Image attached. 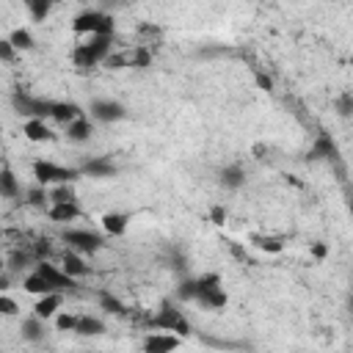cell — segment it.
Segmentation results:
<instances>
[{
  "mask_svg": "<svg viewBox=\"0 0 353 353\" xmlns=\"http://www.w3.org/2000/svg\"><path fill=\"white\" fill-rule=\"evenodd\" d=\"M149 328L152 331H168V334H176V336H188L190 334V320L182 314V309L174 301L165 298L157 306V312L149 317Z\"/></svg>",
  "mask_w": 353,
  "mask_h": 353,
  "instance_id": "2",
  "label": "cell"
},
{
  "mask_svg": "<svg viewBox=\"0 0 353 353\" xmlns=\"http://www.w3.org/2000/svg\"><path fill=\"white\" fill-rule=\"evenodd\" d=\"M14 58H17V50H14V44H11L8 39H0V61L11 63Z\"/></svg>",
  "mask_w": 353,
  "mask_h": 353,
  "instance_id": "36",
  "label": "cell"
},
{
  "mask_svg": "<svg viewBox=\"0 0 353 353\" xmlns=\"http://www.w3.org/2000/svg\"><path fill=\"white\" fill-rule=\"evenodd\" d=\"M113 17L105 14V11H97V8H88V11H80L74 19H72V30L77 36H97V33H113Z\"/></svg>",
  "mask_w": 353,
  "mask_h": 353,
  "instance_id": "3",
  "label": "cell"
},
{
  "mask_svg": "<svg viewBox=\"0 0 353 353\" xmlns=\"http://www.w3.org/2000/svg\"><path fill=\"white\" fill-rule=\"evenodd\" d=\"M61 243L66 248L83 254V256H91V254H97L105 245V237L97 234V232H91V229H63L61 232Z\"/></svg>",
  "mask_w": 353,
  "mask_h": 353,
  "instance_id": "5",
  "label": "cell"
},
{
  "mask_svg": "<svg viewBox=\"0 0 353 353\" xmlns=\"http://www.w3.org/2000/svg\"><path fill=\"white\" fill-rule=\"evenodd\" d=\"M309 251H312L314 259H325V256H328V245H325V243H312Z\"/></svg>",
  "mask_w": 353,
  "mask_h": 353,
  "instance_id": "40",
  "label": "cell"
},
{
  "mask_svg": "<svg viewBox=\"0 0 353 353\" xmlns=\"http://www.w3.org/2000/svg\"><path fill=\"white\" fill-rule=\"evenodd\" d=\"M193 303H199V306L207 309V312H223L226 303H229V295L223 292L221 281H215V284H207V287L193 298Z\"/></svg>",
  "mask_w": 353,
  "mask_h": 353,
  "instance_id": "9",
  "label": "cell"
},
{
  "mask_svg": "<svg viewBox=\"0 0 353 353\" xmlns=\"http://www.w3.org/2000/svg\"><path fill=\"white\" fill-rule=\"evenodd\" d=\"M22 135H25L30 143H47V141L55 138V132L47 127L44 119H25V124H22Z\"/></svg>",
  "mask_w": 353,
  "mask_h": 353,
  "instance_id": "16",
  "label": "cell"
},
{
  "mask_svg": "<svg viewBox=\"0 0 353 353\" xmlns=\"http://www.w3.org/2000/svg\"><path fill=\"white\" fill-rule=\"evenodd\" d=\"M8 41L14 44L17 52H28V50L36 47V39H33V33H30L28 28H14V30L8 33Z\"/></svg>",
  "mask_w": 353,
  "mask_h": 353,
  "instance_id": "26",
  "label": "cell"
},
{
  "mask_svg": "<svg viewBox=\"0 0 353 353\" xmlns=\"http://www.w3.org/2000/svg\"><path fill=\"white\" fill-rule=\"evenodd\" d=\"M105 331V323L94 314H77V325H74V334L80 336H99Z\"/></svg>",
  "mask_w": 353,
  "mask_h": 353,
  "instance_id": "23",
  "label": "cell"
},
{
  "mask_svg": "<svg viewBox=\"0 0 353 353\" xmlns=\"http://www.w3.org/2000/svg\"><path fill=\"white\" fill-rule=\"evenodd\" d=\"M8 265H11V270H25L28 265H36V256L28 254V251H14L11 259H8Z\"/></svg>",
  "mask_w": 353,
  "mask_h": 353,
  "instance_id": "33",
  "label": "cell"
},
{
  "mask_svg": "<svg viewBox=\"0 0 353 353\" xmlns=\"http://www.w3.org/2000/svg\"><path fill=\"white\" fill-rule=\"evenodd\" d=\"M61 303H63V292H44V295H36L33 314L47 323V320H52V317L61 312Z\"/></svg>",
  "mask_w": 353,
  "mask_h": 353,
  "instance_id": "14",
  "label": "cell"
},
{
  "mask_svg": "<svg viewBox=\"0 0 353 353\" xmlns=\"http://www.w3.org/2000/svg\"><path fill=\"white\" fill-rule=\"evenodd\" d=\"M99 223H102V232L108 237H124L127 226H130V215L127 212H105L99 218Z\"/></svg>",
  "mask_w": 353,
  "mask_h": 353,
  "instance_id": "18",
  "label": "cell"
},
{
  "mask_svg": "<svg viewBox=\"0 0 353 353\" xmlns=\"http://www.w3.org/2000/svg\"><path fill=\"white\" fill-rule=\"evenodd\" d=\"M28 204H30V207H39V210H47V207H50V199H47V188L36 182V185L28 190Z\"/></svg>",
  "mask_w": 353,
  "mask_h": 353,
  "instance_id": "31",
  "label": "cell"
},
{
  "mask_svg": "<svg viewBox=\"0 0 353 353\" xmlns=\"http://www.w3.org/2000/svg\"><path fill=\"white\" fill-rule=\"evenodd\" d=\"M33 270L41 273V276L52 284V290H58V292H72V290H77V279H72L69 273H63L61 265H52V262H47V259H36Z\"/></svg>",
  "mask_w": 353,
  "mask_h": 353,
  "instance_id": "7",
  "label": "cell"
},
{
  "mask_svg": "<svg viewBox=\"0 0 353 353\" xmlns=\"http://www.w3.org/2000/svg\"><path fill=\"white\" fill-rule=\"evenodd\" d=\"M47 254H50V240H39L36 248H33V256L36 259H47Z\"/></svg>",
  "mask_w": 353,
  "mask_h": 353,
  "instance_id": "38",
  "label": "cell"
},
{
  "mask_svg": "<svg viewBox=\"0 0 353 353\" xmlns=\"http://www.w3.org/2000/svg\"><path fill=\"white\" fill-rule=\"evenodd\" d=\"M254 80H256V85H259L262 91H273V80H270L268 74H262V72H256V74H254Z\"/></svg>",
  "mask_w": 353,
  "mask_h": 353,
  "instance_id": "39",
  "label": "cell"
},
{
  "mask_svg": "<svg viewBox=\"0 0 353 353\" xmlns=\"http://www.w3.org/2000/svg\"><path fill=\"white\" fill-rule=\"evenodd\" d=\"M99 306H102L105 312H110V314H119V317L127 314V306H124L116 295H110V292H99Z\"/></svg>",
  "mask_w": 353,
  "mask_h": 353,
  "instance_id": "30",
  "label": "cell"
},
{
  "mask_svg": "<svg viewBox=\"0 0 353 353\" xmlns=\"http://www.w3.org/2000/svg\"><path fill=\"white\" fill-rule=\"evenodd\" d=\"M218 182H221L226 190H240V188L245 185V168L237 165V163L221 165V168H218Z\"/></svg>",
  "mask_w": 353,
  "mask_h": 353,
  "instance_id": "17",
  "label": "cell"
},
{
  "mask_svg": "<svg viewBox=\"0 0 353 353\" xmlns=\"http://www.w3.org/2000/svg\"><path fill=\"white\" fill-rule=\"evenodd\" d=\"M77 116H83V108L77 102H52L50 108V119H55L58 124H69Z\"/></svg>",
  "mask_w": 353,
  "mask_h": 353,
  "instance_id": "21",
  "label": "cell"
},
{
  "mask_svg": "<svg viewBox=\"0 0 353 353\" xmlns=\"http://www.w3.org/2000/svg\"><path fill=\"white\" fill-rule=\"evenodd\" d=\"M221 281L218 273H201V276H193V279H185L179 287H176V301H193L207 284H215Z\"/></svg>",
  "mask_w": 353,
  "mask_h": 353,
  "instance_id": "11",
  "label": "cell"
},
{
  "mask_svg": "<svg viewBox=\"0 0 353 353\" xmlns=\"http://www.w3.org/2000/svg\"><path fill=\"white\" fill-rule=\"evenodd\" d=\"M33 176L39 185H61V182H77L80 179V168L72 165H58L52 160H36L33 163Z\"/></svg>",
  "mask_w": 353,
  "mask_h": 353,
  "instance_id": "4",
  "label": "cell"
},
{
  "mask_svg": "<svg viewBox=\"0 0 353 353\" xmlns=\"http://www.w3.org/2000/svg\"><path fill=\"white\" fill-rule=\"evenodd\" d=\"M251 243H254L259 251H268V254H281V251H284L281 237H270V234H251Z\"/></svg>",
  "mask_w": 353,
  "mask_h": 353,
  "instance_id": "28",
  "label": "cell"
},
{
  "mask_svg": "<svg viewBox=\"0 0 353 353\" xmlns=\"http://www.w3.org/2000/svg\"><path fill=\"white\" fill-rule=\"evenodd\" d=\"M182 345V336H176V334H168V331H152L146 339H143V350L146 353H171V350H176Z\"/></svg>",
  "mask_w": 353,
  "mask_h": 353,
  "instance_id": "10",
  "label": "cell"
},
{
  "mask_svg": "<svg viewBox=\"0 0 353 353\" xmlns=\"http://www.w3.org/2000/svg\"><path fill=\"white\" fill-rule=\"evenodd\" d=\"M334 108H336V116H339V119H350V113H353V94H350V91L339 94V97L334 99Z\"/></svg>",
  "mask_w": 353,
  "mask_h": 353,
  "instance_id": "32",
  "label": "cell"
},
{
  "mask_svg": "<svg viewBox=\"0 0 353 353\" xmlns=\"http://www.w3.org/2000/svg\"><path fill=\"white\" fill-rule=\"evenodd\" d=\"M66 127V138L72 141V143H85V141H91V135H94V124L85 119V116H77V119H72L69 124H63Z\"/></svg>",
  "mask_w": 353,
  "mask_h": 353,
  "instance_id": "19",
  "label": "cell"
},
{
  "mask_svg": "<svg viewBox=\"0 0 353 353\" xmlns=\"http://www.w3.org/2000/svg\"><path fill=\"white\" fill-rule=\"evenodd\" d=\"M309 157H312V160H334V157H336V143L331 141L328 132H320V135L314 138Z\"/></svg>",
  "mask_w": 353,
  "mask_h": 353,
  "instance_id": "20",
  "label": "cell"
},
{
  "mask_svg": "<svg viewBox=\"0 0 353 353\" xmlns=\"http://www.w3.org/2000/svg\"><path fill=\"white\" fill-rule=\"evenodd\" d=\"M0 314H3V317H14V314H19L17 301L8 298V295H0Z\"/></svg>",
  "mask_w": 353,
  "mask_h": 353,
  "instance_id": "35",
  "label": "cell"
},
{
  "mask_svg": "<svg viewBox=\"0 0 353 353\" xmlns=\"http://www.w3.org/2000/svg\"><path fill=\"white\" fill-rule=\"evenodd\" d=\"M210 221H212V223H215V226H223V223H226V210H223V207H218V204H215V207H212V210H210Z\"/></svg>",
  "mask_w": 353,
  "mask_h": 353,
  "instance_id": "37",
  "label": "cell"
},
{
  "mask_svg": "<svg viewBox=\"0 0 353 353\" xmlns=\"http://www.w3.org/2000/svg\"><path fill=\"white\" fill-rule=\"evenodd\" d=\"M47 199H50V204H52V201H77V193H74V182L50 185V190H47Z\"/></svg>",
  "mask_w": 353,
  "mask_h": 353,
  "instance_id": "27",
  "label": "cell"
},
{
  "mask_svg": "<svg viewBox=\"0 0 353 353\" xmlns=\"http://www.w3.org/2000/svg\"><path fill=\"white\" fill-rule=\"evenodd\" d=\"M22 193V185L11 168H0V199H17Z\"/></svg>",
  "mask_w": 353,
  "mask_h": 353,
  "instance_id": "25",
  "label": "cell"
},
{
  "mask_svg": "<svg viewBox=\"0 0 353 353\" xmlns=\"http://www.w3.org/2000/svg\"><path fill=\"white\" fill-rule=\"evenodd\" d=\"M52 320H55L58 331H74V325H77V314H69V312H58Z\"/></svg>",
  "mask_w": 353,
  "mask_h": 353,
  "instance_id": "34",
  "label": "cell"
},
{
  "mask_svg": "<svg viewBox=\"0 0 353 353\" xmlns=\"http://www.w3.org/2000/svg\"><path fill=\"white\" fill-rule=\"evenodd\" d=\"M110 50H113V33H97V36H88L83 44L74 47L72 61L80 69H91V66L102 63L110 55Z\"/></svg>",
  "mask_w": 353,
  "mask_h": 353,
  "instance_id": "1",
  "label": "cell"
},
{
  "mask_svg": "<svg viewBox=\"0 0 353 353\" xmlns=\"http://www.w3.org/2000/svg\"><path fill=\"white\" fill-rule=\"evenodd\" d=\"M22 290L25 292H30V295H44V292H58V290H52V284L41 276V273H36V270H30L25 279H22Z\"/></svg>",
  "mask_w": 353,
  "mask_h": 353,
  "instance_id": "22",
  "label": "cell"
},
{
  "mask_svg": "<svg viewBox=\"0 0 353 353\" xmlns=\"http://www.w3.org/2000/svg\"><path fill=\"white\" fill-rule=\"evenodd\" d=\"M88 113L94 121H102V124H113V121L127 119V108L119 99H94L88 105Z\"/></svg>",
  "mask_w": 353,
  "mask_h": 353,
  "instance_id": "8",
  "label": "cell"
},
{
  "mask_svg": "<svg viewBox=\"0 0 353 353\" xmlns=\"http://www.w3.org/2000/svg\"><path fill=\"white\" fill-rule=\"evenodd\" d=\"M11 105H14V110H17L19 116H25V119H50L52 99H41V97H33V94L17 88L14 97H11Z\"/></svg>",
  "mask_w": 353,
  "mask_h": 353,
  "instance_id": "6",
  "label": "cell"
},
{
  "mask_svg": "<svg viewBox=\"0 0 353 353\" xmlns=\"http://www.w3.org/2000/svg\"><path fill=\"white\" fill-rule=\"evenodd\" d=\"M19 334H22V339H28V342H41V339H44V320L36 317V314L25 317L22 325H19Z\"/></svg>",
  "mask_w": 353,
  "mask_h": 353,
  "instance_id": "24",
  "label": "cell"
},
{
  "mask_svg": "<svg viewBox=\"0 0 353 353\" xmlns=\"http://www.w3.org/2000/svg\"><path fill=\"white\" fill-rule=\"evenodd\" d=\"M80 174L91 176V179H110L116 176V163L110 157H88L83 165H80Z\"/></svg>",
  "mask_w": 353,
  "mask_h": 353,
  "instance_id": "12",
  "label": "cell"
},
{
  "mask_svg": "<svg viewBox=\"0 0 353 353\" xmlns=\"http://www.w3.org/2000/svg\"><path fill=\"white\" fill-rule=\"evenodd\" d=\"M8 290V276H0V292Z\"/></svg>",
  "mask_w": 353,
  "mask_h": 353,
  "instance_id": "41",
  "label": "cell"
},
{
  "mask_svg": "<svg viewBox=\"0 0 353 353\" xmlns=\"http://www.w3.org/2000/svg\"><path fill=\"white\" fill-rule=\"evenodd\" d=\"M22 3H25L28 14H30L36 22H44V19L50 17V11H52V3H50V0H22Z\"/></svg>",
  "mask_w": 353,
  "mask_h": 353,
  "instance_id": "29",
  "label": "cell"
},
{
  "mask_svg": "<svg viewBox=\"0 0 353 353\" xmlns=\"http://www.w3.org/2000/svg\"><path fill=\"white\" fill-rule=\"evenodd\" d=\"M50 3H52V6H55V3H63V0H50Z\"/></svg>",
  "mask_w": 353,
  "mask_h": 353,
  "instance_id": "42",
  "label": "cell"
},
{
  "mask_svg": "<svg viewBox=\"0 0 353 353\" xmlns=\"http://www.w3.org/2000/svg\"><path fill=\"white\" fill-rule=\"evenodd\" d=\"M80 215H83V212H80V204H77V201H52V204L47 207V218H50L52 223H61V226L77 221Z\"/></svg>",
  "mask_w": 353,
  "mask_h": 353,
  "instance_id": "13",
  "label": "cell"
},
{
  "mask_svg": "<svg viewBox=\"0 0 353 353\" xmlns=\"http://www.w3.org/2000/svg\"><path fill=\"white\" fill-rule=\"evenodd\" d=\"M61 270L63 273H69L72 279H83V276H88V262H85V256L83 254H77V251H72V248H66L63 254H61Z\"/></svg>",
  "mask_w": 353,
  "mask_h": 353,
  "instance_id": "15",
  "label": "cell"
}]
</instances>
